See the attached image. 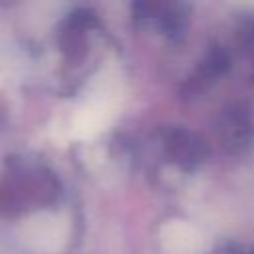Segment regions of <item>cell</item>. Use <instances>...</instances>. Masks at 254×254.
I'll return each mask as SVG.
<instances>
[{"instance_id":"cell-3","label":"cell","mask_w":254,"mask_h":254,"mask_svg":"<svg viewBox=\"0 0 254 254\" xmlns=\"http://www.w3.org/2000/svg\"><path fill=\"white\" fill-rule=\"evenodd\" d=\"M107 121V109L101 103H87L79 107L71 119V131L79 139L95 137Z\"/></svg>"},{"instance_id":"cell-1","label":"cell","mask_w":254,"mask_h":254,"mask_svg":"<svg viewBox=\"0 0 254 254\" xmlns=\"http://www.w3.org/2000/svg\"><path fill=\"white\" fill-rule=\"evenodd\" d=\"M67 222L65 218L52 214V212H40L22 222L20 234L24 244L34 254H58L67 242Z\"/></svg>"},{"instance_id":"cell-2","label":"cell","mask_w":254,"mask_h":254,"mask_svg":"<svg viewBox=\"0 0 254 254\" xmlns=\"http://www.w3.org/2000/svg\"><path fill=\"white\" fill-rule=\"evenodd\" d=\"M200 242L198 230L185 220H171L161 228V246L165 254H198Z\"/></svg>"}]
</instances>
